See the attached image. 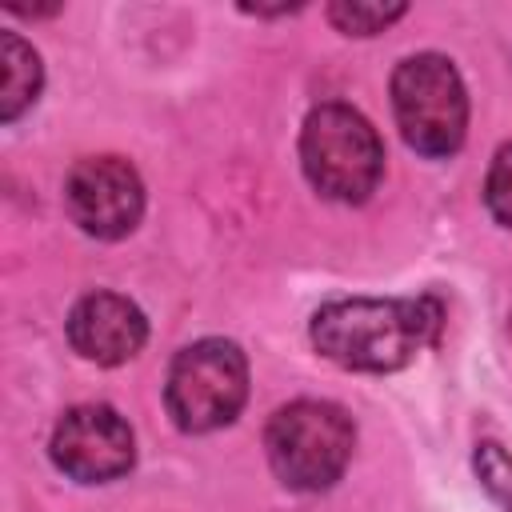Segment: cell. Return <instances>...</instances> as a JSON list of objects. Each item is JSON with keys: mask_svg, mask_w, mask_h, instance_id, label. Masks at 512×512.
<instances>
[{"mask_svg": "<svg viewBox=\"0 0 512 512\" xmlns=\"http://www.w3.org/2000/svg\"><path fill=\"white\" fill-rule=\"evenodd\" d=\"M444 308L436 296L404 300H332L312 316V344L348 372H396L436 344Z\"/></svg>", "mask_w": 512, "mask_h": 512, "instance_id": "cell-1", "label": "cell"}, {"mask_svg": "<svg viewBox=\"0 0 512 512\" xmlns=\"http://www.w3.org/2000/svg\"><path fill=\"white\" fill-rule=\"evenodd\" d=\"M300 164L320 196L360 204L380 184L384 148L376 128L352 104L332 100L308 112L300 132Z\"/></svg>", "mask_w": 512, "mask_h": 512, "instance_id": "cell-2", "label": "cell"}, {"mask_svg": "<svg viewBox=\"0 0 512 512\" xmlns=\"http://www.w3.org/2000/svg\"><path fill=\"white\" fill-rule=\"evenodd\" d=\"M356 428L344 408L328 400H296L284 404L264 432L272 472L296 492L332 488L352 460Z\"/></svg>", "mask_w": 512, "mask_h": 512, "instance_id": "cell-3", "label": "cell"}, {"mask_svg": "<svg viewBox=\"0 0 512 512\" xmlns=\"http://www.w3.org/2000/svg\"><path fill=\"white\" fill-rule=\"evenodd\" d=\"M392 112L404 144L420 156L456 152L468 128V92L452 60L436 52L400 60L392 72Z\"/></svg>", "mask_w": 512, "mask_h": 512, "instance_id": "cell-4", "label": "cell"}, {"mask_svg": "<svg viewBox=\"0 0 512 512\" xmlns=\"http://www.w3.org/2000/svg\"><path fill=\"white\" fill-rule=\"evenodd\" d=\"M248 400V360L232 340H196L176 352L164 384L168 416L180 432H212L240 416Z\"/></svg>", "mask_w": 512, "mask_h": 512, "instance_id": "cell-5", "label": "cell"}, {"mask_svg": "<svg viewBox=\"0 0 512 512\" xmlns=\"http://www.w3.org/2000/svg\"><path fill=\"white\" fill-rule=\"evenodd\" d=\"M136 460L128 420L108 404H80L52 428V464L80 484H108Z\"/></svg>", "mask_w": 512, "mask_h": 512, "instance_id": "cell-6", "label": "cell"}, {"mask_svg": "<svg viewBox=\"0 0 512 512\" xmlns=\"http://www.w3.org/2000/svg\"><path fill=\"white\" fill-rule=\"evenodd\" d=\"M68 216L96 240H120L140 224L144 184L120 156H88L68 172L64 184Z\"/></svg>", "mask_w": 512, "mask_h": 512, "instance_id": "cell-7", "label": "cell"}, {"mask_svg": "<svg viewBox=\"0 0 512 512\" xmlns=\"http://www.w3.org/2000/svg\"><path fill=\"white\" fill-rule=\"evenodd\" d=\"M148 340V320L144 312L116 292H92L84 300H76V308L68 312V344L92 360V364H124L132 360Z\"/></svg>", "mask_w": 512, "mask_h": 512, "instance_id": "cell-8", "label": "cell"}, {"mask_svg": "<svg viewBox=\"0 0 512 512\" xmlns=\"http://www.w3.org/2000/svg\"><path fill=\"white\" fill-rule=\"evenodd\" d=\"M0 120H16L40 92V56L16 32L0 36Z\"/></svg>", "mask_w": 512, "mask_h": 512, "instance_id": "cell-9", "label": "cell"}, {"mask_svg": "<svg viewBox=\"0 0 512 512\" xmlns=\"http://www.w3.org/2000/svg\"><path fill=\"white\" fill-rule=\"evenodd\" d=\"M396 16H404V4H356V0H340L328 8V20L348 32V36H372L380 28H388Z\"/></svg>", "mask_w": 512, "mask_h": 512, "instance_id": "cell-10", "label": "cell"}, {"mask_svg": "<svg viewBox=\"0 0 512 512\" xmlns=\"http://www.w3.org/2000/svg\"><path fill=\"white\" fill-rule=\"evenodd\" d=\"M476 476H480V484L488 488L492 500H500L504 508H512V456L500 444L484 440L476 448Z\"/></svg>", "mask_w": 512, "mask_h": 512, "instance_id": "cell-11", "label": "cell"}, {"mask_svg": "<svg viewBox=\"0 0 512 512\" xmlns=\"http://www.w3.org/2000/svg\"><path fill=\"white\" fill-rule=\"evenodd\" d=\"M484 200H488V212L512 228V144H504L488 168V180H484Z\"/></svg>", "mask_w": 512, "mask_h": 512, "instance_id": "cell-12", "label": "cell"}, {"mask_svg": "<svg viewBox=\"0 0 512 512\" xmlns=\"http://www.w3.org/2000/svg\"><path fill=\"white\" fill-rule=\"evenodd\" d=\"M508 332H512V312H508Z\"/></svg>", "mask_w": 512, "mask_h": 512, "instance_id": "cell-13", "label": "cell"}]
</instances>
